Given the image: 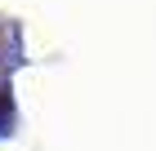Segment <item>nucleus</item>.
<instances>
[{"label":"nucleus","instance_id":"1","mask_svg":"<svg viewBox=\"0 0 156 151\" xmlns=\"http://www.w3.org/2000/svg\"><path fill=\"white\" fill-rule=\"evenodd\" d=\"M5 111H9V102H5V98H0V116H5Z\"/></svg>","mask_w":156,"mask_h":151}]
</instances>
